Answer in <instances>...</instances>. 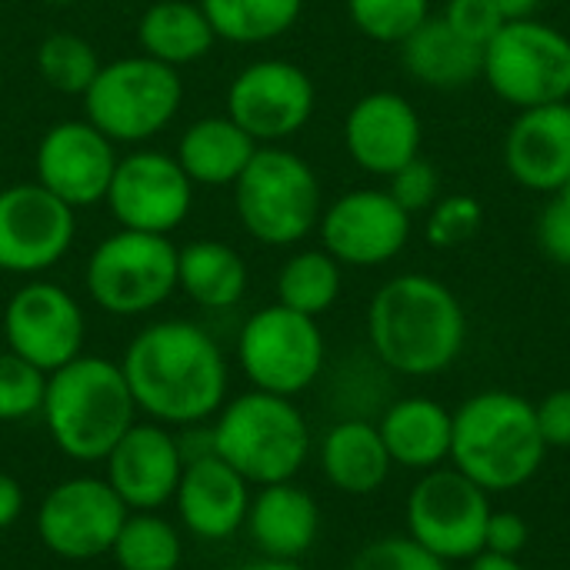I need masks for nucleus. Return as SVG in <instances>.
Instances as JSON below:
<instances>
[{
  "label": "nucleus",
  "mask_w": 570,
  "mask_h": 570,
  "mask_svg": "<svg viewBox=\"0 0 570 570\" xmlns=\"http://www.w3.org/2000/svg\"><path fill=\"white\" fill-rule=\"evenodd\" d=\"M40 3H47V7H67V3H73V0H40Z\"/></svg>",
  "instance_id": "obj_47"
},
{
  "label": "nucleus",
  "mask_w": 570,
  "mask_h": 570,
  "mask_svg": "<svg viewBox=\"0 0 570 570\" xmlns=\"http://www.w3.org/2000/svg\"><path fill=\"white\" fill-rule=\"evenodd\" d=\"M104 200L124 230L170 237L194 207V184L174 154L140 147L117 157Z\"/></svg>",
  "instance_id": "obj_15"
},
{
  "label": "nucleus",
  "mask_w": 570,
  "mask_h": 570,
  "mask_svg": "<svg viewBox=\"0 0 570 570\" xmlns=\"http://www.w3.org/2000/svg\"><path fill=\"white\" fill-rule=\"evenodd\" d=\"M214 454L250 488L294 481L311 458V424L294 397L244 391L214 414Z\"/></svg>",
  "instance_id": "obj_5"
},
{
  "label": "nucleus",
  "mask_w": 570,
  "mask_h": 570,
  "mask_svg": "<svg viewBox=\"0 0 570 570\" xmlns=\"http://www.w3.org/2000/svg\"><path fill=\"white\" fill-rule=\"evenodd\" d=\"M23 504H27V498H23L20 481L0 471V531H10L20 521Z\"/></svg>",
  "instance_id": "obj_43"
},
{
  "label": "nucleus",
  "mask_w": 570,
  "mask_h": 570,
  "mask_svg": "<svg viewBox=\"0 0 570 570\" xmlns=\"http://www.w3.org/2000/svg\"><path fill=\"white\" fill-rule=\"evenodd\" d=\"M3 344L43 374L83 354L87 317L80 301L53 281H27L0 307Z\"/></svg>",
  "instance_id": "obj_14"
},
{
  "label": "nucleus",
  "mask_w": 570,
  "mask_h": 570,
  "mask_svg": "<svg viewBox=\"0 0 570 570\" xmlns=\"http://www.w3.org/2000/svg\"><path fill=\"white\" fill-rule=\"evenodd\" d=\"M367 344L374 361L391 374L438 377L464 354V304L431 274H397L371 297Z\"/></svg>",
  "instance_id": "obj_2"
},
{
  "label": "nucleus",
  "mask_w": 570,
  "mask_h": 570,
  "mask_svg": "<svg viewBox=\"0 0 570 570\" xmlns=\"http://www.w3.org/2000/svg\"><path fill=\"white\" fill-rule=\"evenodd\" d=\"M317 107L314 80L291 60H254L234 73L227 87V117L240 124L261 147L284 144L307 127Z\"/></svg>",
  "instance_id": "obj_13"
},
{
  "label": "nucleus",
  "mask_w": 570,
  "mask_h": 570,
  "mask_svg": "<svg viewBox=\"0 0 570 570\" xmlns=\"http://www.w3.org/2000/svg\"><path fill=\"white\" fill-rule=\"evenodd\" d=\"M120 371L140 414L157 424H207L227 401V357L200 324L170 317L134 334Z\"/></svg>",
  "instance_id": "obj_1"
},
{
  "label": "nucleus",
  "mask_w": 570,
  "mask_h": 570,
  "mask_svg": "<svg viewBox=\"0 0 570 570\" xmlns=\"http://www.w3.org/2000/svg\"><path fill=\"white\" fill-rule=\"evenodd\" d=\"M494 3L504 13V20H528L538 17V10L544 7V0H494Z\"/></svg>",
  "instance_id": "obj_44"
},
{
  "label": "nucleus",
  "mask_w": 570,
  "mask_h": 570,
  "mask_svg": "<svg viewBox=\"0 0 570 570\" xmlns=\"http://www.w3.org/2000/svg\"><path fill=\"white\" fill-rule=\"evenodd\" d=\"M464 40L478 43L481 50L494 40V33L508 23L494 0H448L441 13Z\"/></svg>",
  "instance_id": "obj_40"
},
{
  "label": "nucleus",
  "mask_w": 570,
  "mask_h": 570,
  "mask_svg": "<svg viewBox=\"0 0 570 570\" xmlns=\"http://www.w3.org/2000/svg\"><path fill=\"white\" fill-rule=\"evenodd\" d=\"M0 341H3V317H0Z\"/></svg>",
  "instance_id": "obj_48"
},
{
  "label": "nucleus",
  "mask_w": 570,
  "mask_h": 570,
  "mask_svg": "<svg viewBox=\"0 0 570 570\" xmlns=\"http://www.w3.org/2000/svg\"><path fill=\"white\" fill-rule=\"evenodd\" d=\"M387 194L414 217V214H428L434 207V200L441 197V170L424 157L417 154L414 160H407L401 170H394L387 177Z\"/></svg>",
  "instance_id": "obj_38"
},
{
  "label": "nucleus",
  "mask_w": 570,
  "mask_h": 570,
  "mask_svg": "<svg viewBox=\"0 0 570 570\" xmlns=\"http://www.w3.org/2000/svg\"><path fill=\"white\" fill-rule=\"evenodd\" d=\"M504 167L514 184L544 197L570 184V100L518 110L504 134Z\"/></svg>",
  "instance_id": "obj_21"
},
{
  "label": "nucleus",
  "mask_w": 570,
  "mask_h": 570,
  "mask_svg": "<svg viewBox=\"0 0 570 570\" xmlns=\"http://www.w3.org/2000/svg\"><path fill=\"white\" fill-rule=\"evenodd\" d=\"M481 224H484V207H481L478 197H471V194H441L434 200V207L428 210L424 234H428L431 247L454 250V247L471 244L481 234Z\"/></svg>",
  "instance_id": "obj_36"
},
{
  "label": "nucleus",
  "mask_w": 570,
  "mask_h": 570,
  "mask_svg": "<svg viewBox=\"0 0 570 570\" xmlns=\"http://www.w3.org/2000/svg\"><path fill=\"white\" fill-rule=\"evenodd\" d=\"M468 570H524V564L518 558H504V554L481 551L478 558H471V568Z\"/></svg>",
  "instance_id": "obj_45"
},
{
  "label": "nucleus",
  "mask_w": 570,
  "mask_h": 570,
  "mask_svg": "<svg viewBox=\"0 0 570 570\" xmlns=\"http://www.w3.org/2000/svg\"><path fill=\"white\" fill-rule=\"evenodd\" d=\"M177 287L204 311H230L247 294V261L224 240L177 247Z\"/></svg>",
  "instance_id": "obj_28"
},
{
  "label": "nucleus",
  "mask_w": 570,
  "mask_h": 570,
  "mask_svg": "<svg viewBox=\"0 0 570 570\" xmlns=\"http://www.w3.org/2000/svg\"><path fill=\"white\" fill-rule=\"evenodd\" d=\"M47 374L20 354L0 347V424H17L40 414Z\"/></svg>",
  "instance_id": "obj_35"
},
{
  "label": "nucleus",
  "mask_w": 570,
  "mask_h": 570,
  "mask_svg": "<svg viewBox=\"0 0 570 570\" xmlns=\"http://www.w3.org/2000/svg\"><path fill=\"white\" fill-rule=\"evenodd\" d=\"M40 417L60 454L80 464H100L137 421L120 361L80 354L47 374Z\"/></svg>",
  "instance_id": "obj_4"
},
{
  "label": "nucleus",
  "mask_w": 570,
  "mask_h": 570,
  "mask_svg": "<svg viewBox=\"0 0 570 570\" xmlns=\"http://www.w3.org/2000/svg\"><path fill=\"white\" fill-rule=\"evenodd\" d=\"M107 484L127 504V511H160L174 501L184 451L180 441L157 421H134L127 434L104 458Z\"/></svg>",
  "instance_id": "obj_19"
},
{
  "label": "nucleus",
  "mask_w": 570,
  "mask_h": 570,
  "mask_svg": "<svg viewBox=\"0 0 570 570\" xmlns=\"http://www.w3.org/2000/svg\"><path fill=\"white\" fill-rule=\"evenodd\" d=\"M424 127L414 104L397 90H371L344 117V147L351 160L374 174L391 177L421 154Z\"/></svg>",
  "instance_id": "obj_20"
},
{
  "label": "nucleus",
  "mask_w": 570,
  "mask_h": 570,
  "mask_svg": "<svg viewBox=\"0 0 570 570\" xmlns=\"http://www.w3.org/2000/svg\"><path fill=\"white\" fill-rule=\"evenodd\" d=\"M494 504L491 494L481 491L454 468L424 471L411 488L404 504L407 534L438 554L441 561H471L484 551V531Z\"/></svg>",
  "instance_id": "obj_11"
},
{
  "label": "nucleus",
  "mask_w": 570,
  "mask_h": 570,
  "mask_svg": "<svg viewBox=\"0 0 570 570\" xmlns=\"http://www.w3.org/2000/svg\"><path fill=\"white\" fill-rule=\"evenodd\" d=\"M100 57L90 40L77 33H47L37 47L40 80L67 97H83L94 77L100 73Z\"/></svg>",
  "instance_id": "obj_33"
},
{
  "label": "nucleus",
  "mask_w": 570,
  "mask_h": 570,
  "mask_svg": "<svg viewBox=\"0 0 570 570\" xmlns=\"http://www.w3.org/2000/svg\"><path fill=\"white\" fill-rule=\"evenodd\" d=\"M548 458L534 404L514 391H481L454 411L451 468L488 494L531 484Z\"/></svg>",
  "instance_id": "obj_3"
},
{
  "label": "nucleus",
  "mask_w": 570,
  "mask_h": 570,
  "mask_svg": "<svg viewBox=\"0 0 570 570\" xmlns=\"http://www.w3.org/2000/svg\"><path fill=\"white\" fill-rule=\"evenodd\" d=\"M184 80L147 53L120 57L100 67L83 94L87 120L114 144H147L177 117Z\"/></svg>",
  "instance_id": "obj_7"
},
{
  "label": "nucleus",
  "mask_w": 570,
  "mask_h": 570,
  "mask_svg": "<svg viewBox=\"0 0 570 570\" xmlns=\"http://www.w3.org/2000/svg\"><path fill=\"white\" fill-rule=\"evenodd\" d=\"M244 528L261 558L301 561L321 534V508L314 494L294 481L264 484L250 494Z\"/></svg>",
  "instance_id": "obj_23"
},
{
  "label": "nucleus",
  "mask_w": 570,
  "mask_h": 570,
  "mask_svg": "<svg viewBox=\"0 0 570 570\" xmlns=\"http://www.w3.org/2000/svg\"><path fill=\"white\" fill-rule=\"evenodd\" d=\"M341 287L344 267L324 247H307L284 261L277 274V304L307 317H321L337 304Z\"/></svg>",
  "instance_id": "obj_30"
},
{
  "label": "nucleus",
  "mask_w": 570,
  "mask_h": 570,
  "mask_svg": "<svg viewBox=\"0 0 570 570\" xmlns=\"http://www.w3.org/2000/svg\"><path fill=\"white\" fill-rule=\"evenodd\" d=\"M347 13L367 40L401 47L431 17V0H347Z\"/></svg>",
  "instance_id": "obj_34"
},
{
  "label": "nucleus",
  "mask_w": 570,
  "mask_h": 570,
  "mask_svg": "<svg viewBox=\"0 0 570 570\" xmlns=\"http://www.w3.org/2000/svg\"><path fill=\"white\" fill-rule=\"evenodd\" d=\"M250 484L217 454L184 464L174 508L177 521L197 541H227L247 524Z\"/></svg>",
  "instance_id": "obj_22"
},
{
  "label": "nucleus",
  "mask_w": 570,
  "mask_h": 570,
  "mask_svg": "<svg viewBox=\"0 0 570 570\" xmlns=\"http://www.w3.org/2000/svg\"><path fill=\"white\" fill-rule=\"evenodd\" d=\"M217 33L230 43H267L284 37L304 10V0H197Z\"/></svg>",
  "instance_id": "obj_31"
},
{
  "label": "nucleus",
  "mask_w": 570,
  "mask_h": 570,
  "mask_svg": "<svg viewBox=\"0 0 570 570\" xmlns=\"http://www.w3.org/2000/svg\"><path fill=\"white\" fill-rule=\"evenodd\" d=\"M347 570H448V561L421 548L411 534H387L367 541Z\"/></svg>",
  "instance_id": "obj_37"
},
{
  "label": "nucleus",
  "mask_w": 570,
  "mask_h": 570,
  "mask_svg": "<svg viewBox=\"0 0 570 570\" xmlns=\"http://www.w3.org/2000/svg\"><path fill=\"white\" fill-rule=\"evenodd\" d=\"M528 538H531V528L518 511H491L488 531H484V551L521 558V551L528 548Z\"/></svg>",
  "instance_id": "obj_41"
},
{
  "label": "nucleus",
  "mask_w": 570,
  "mask_h": 570,
  "mask_svg": "<svg viewBox=\"0 0 570 570\" xmlns=\"http://www.w3.org/2000/svg\"><path fill=\"white\" fill-rule=\"evenodd\" d=\"M137 40H140V53L180 70L184 63L204 60L210 53L217 33L200 3L157 0L140 13Z\"/></svg>",
  "instance_id": "obj_29"
},
{
  "label": "nucleus",
  "mask_w": 570,
  "mask_h": 570,
  "mask_svg": "<svg viewBox=\"0 0 570 570\" xmlns=\"http://www.w3.org/2000/svg\"><path fill=\"white\" fill-rule=\"evenodd\" d=\"M257 140L227 114L194 120L177 140V164L194 187H234L257 154Z\"/></svg>",
  "instance_id": "obj_26"
},
{
  "label": "nucleus",
  "mask_w": 570,
  "mask_h": 570,
  "mask_svg": "<svg viewBox=\"0 0 570 570\" xmlns=\"http://www.w3.org/2000/svg\"><path fill=\"white\" fill-rule=\"evenodd\" d=\"M481 77L518 110L570 100V37L538 17L508 20L484 47Z\"/></svg>",
  "instance_id": "obj_9"
},
{
  "label": "nucleus",
  "mask_w": 570,
  "mask_h": 570,
  "mask_svg": "<svg viewBox=\"0 0 570 570\" xmlns=\"http://www.w3.org/2000/svg\"><path fill=\"white\" fill-rule=\"evenodd\" d=\"M237 361L250 387L297 397L321 377L327 344L317 317L271 304L244 321L237 337Z\"/></svg>",
  "instance_id": "obj_10"
},
{
  "label": "nucleus",
  "mask_w": 570,
  "mask_h": 570,
  "mask_svg": "<svg viewBox=\"0 0 570 570\" xmlns=\"http://www.w3.org/2000/svg\"><path fill=\"white\" fill-rule=\"evenodd\" d=\"M317 458L327 484L351 498L377 494L394 471L384 438L377 424L367 417H344L334 428H327Z\"/></svg>",
  "instance_id": "obj_25"
},
{
  "label": "nucleus",
  "mask_w": 570,
  "mask_h": 570,
  "mask_svg": "<svg viewBox=\"0 0 570 570\" xmlns=\"http://www.w3.org/2000/svg\"><path fill=\"white\" fill-rule=\"evenodd\" d=\"M404 70L434 90H458L484 73V50L464 40L444 17H428L401 43Z\"/></svg>",
  "instance_id": "obj_27"
},
{
  "label": "nucleus",
  "mask_w": 570,
  "mask_h": 570,
  "mask_svg": "<svg viewBox=\"0 0 570 570\" xmlns=\"http://www.w3.org/2000/svg\"><path fill=\"white\" fill-rule=\"evenodd\" d=\"M127 504L107 484V478L80 474L53 484L37 508V538L60 561H97L110 554Z\"/></svg>",
  "instance_id": "obj_12"
},
{
  "label": "nucleus",
  "mask_w": 570,
  "mask_h": 570,
  "mask_svg": "<svg viewBox=\"0 0 570 570\" xmlns=\"http://www.w3.org/2000/svg\"><path fill=\"white\" fill-rule=\"evenodd\" d=\"M534 240L548 261L558 267H570V184L548 194V204L538 214Z\"/></svg>",
  "instance_id": "obj_39"
},
{
  "label": "nucleus",
  "mask_w": 570,
  "mask_h": 570,
  "mask_svg": "<svg viewBox=\"0 0 570 570\" xmlns=\"http://www.w3.org/2000/svg\"><path fill=\"white\" fill-rule=\"evenodd\" d=\"M414 217L387 194V187H357L324 207L317 230L321 247L341 267L391 264L411 240Z\"/></svg>",
  "instance_id": "obj_17"
},
{
  "label": "nucleus",
  "mask_w": 570,
  "mask_h": 570,
  "mask_svg": "<svg viewBox=\"0 0 570 570\" xmlns=\"http://www.w3.org/2000/svg\"><path fill=\"white\" fill-rule=\"evenodd\" d=\"M230 570H307L301 561H274V558H254Z\"/></svg>",
  "instance_id": "obj_46"
},
{
  "label": "nucleus",
  "mask_w": 570,
  "mask_h": 570,
  "mask_svg": "<svg viewBox=\"0 0 570 570\" xmlns=\"http://www.w3.org/2000/svg\"><path fill=\"white\" fill-rule=\"evenodd\" d=\"M377 431L394 468L407 471H434L451 461L454 438V411H448L434 397H401L387 404L377 417Z\"/></svg>",
  "instance_id": "obj_24"
},
{
  "label": "nucleus",
  "mask_w": 570,
  "mask_h": 570,
  "mask_svg": "<svg viewBox=\"0 0 570 570\" xmlns=\"http://www.w3.org/2000/svg\"><path fill=\"white\" fill-rule=\"evenodd\" d=\"M110 558L120 570H180L184 538L160 511H130L117 531Z\"/></svg>",
  "instance_id": "obj_32"
},
{
  "label": "nucleus",
  "mask_w": 570,
  "mask_h": 570,
  "mask_svg": "<svg viewBox=\"0 0 570 570\" xmlns=\"http://www.w3.org/2000/svg\"><path fill=\"white\" fill-rule=\"evenodd\" d=\"M234 210L240 227L267 247H294L324 214V194L314 167L281 147H257L254 160L234 184Z\"/></svg>",
  "instance_id": "obj_6"
},
{
  "label": "nucleus",
  "mask_w": 570,
  "mask_h": 570,
  "mask_svg": "<svg viewBox=\"0 0 570 570\" xmlns=\"http://www.w3.org/2000/svg\"><path fill=\"white\" fill-rule=\"evenodd\" d=\"M117 167V150L90 120H60L43 130L37 144V184L67 207H94L107 197Z\"/></svg>",
  "instance_id": "obj_18"
},
{
  "label": "nucleus",
  "mask_w": 570,
  "mask_h": 570,
  "mask_svg": "<svg viewBox=\"0 0 570 570\" xmlns=\"http://www.w3.org/2000/svg\"><path fill=\"white\" fill-rule=\"evenodd\" d=\"M83 284L90 301L114 317L150 314L177 291V247L170 237L120 227L90 250Z\"/></svg>",
  "instance_id": "obj_8"
},
{
  "label": "nucleus",
  "mask_w": 570,
  "mask_h": 570,
  "mask_svg": "<svg viewBox=\"0 0 570 570\" xmlns=\"http://www.w3.org/2000/svg\"><path fill=\"white\" fill-rule=\"evenodd\" d=\"M77 210L37 180L0 190V271L37 277L73 247Z\"/></svg>",
  "instance_id": "obj_16"
},
{
  "label": "nucleus",
  "mask_w": 570,
  "mask_h": 570,
  "mask_svg": "<svg viewBox=\"0 0 570 570\" xmlns=\"http://www.w3.org/2000/svg\"><path fill=\"white\" fill-rule=\"evenodd\" d=\"M541 438L548 451H568L570 448V387L551 391L544 401L534 404Z\"/></svg>",
  "instance_id": "obj_42"
}]
</instances>
